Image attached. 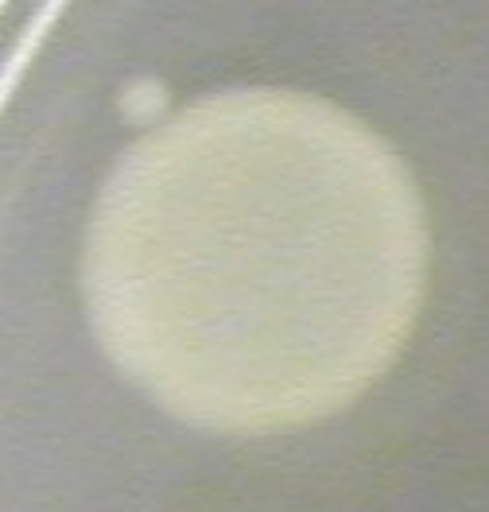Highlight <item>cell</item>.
<instances>
[{
	"label": "cell",
	"mask_w": 489,
	"mask_h": 512,
	"mask_svg": "<svg viewBox=\"0 0 489 512\" xmlns=\"http://www.w3.org/2000/svg\"><path fill=\"white\" fill-rule=\"evenodd\" d=\"M424 280V198L389 140L319 94L237 86L117 156L78 284L105 357L163 412L268 435L350 408Z\"/></svg>",
	"instance_id": "6da1fadb"
}]
</instances>
